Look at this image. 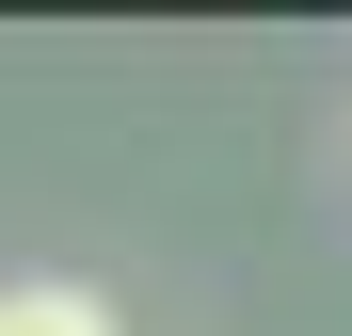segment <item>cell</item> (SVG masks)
I'll list each match as a JSON object with an SVG mask.
<instances>
[{
	"mask_svg": "<svg viewBox=\"0 0 352 336\" xmlns=\"http://www.w3.org/2000/svg\"><path fill=\"white\" fill-rule=\"evenodd\" d=\"M0 336H129L96 289H65V272H32V289H0Z\"/></svg>",
	"mask_w": 352,
	"mask_h": 336,
	"instance_id": "1",
	"label": "cell"
}]
</instances>
